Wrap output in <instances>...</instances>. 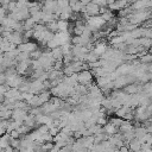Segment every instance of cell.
Returning <instances> with one entry per match:
<instances>
[{"instance_id":"ac0fdd59","label":"cell","mask_w":152,"mask_h":152,"mask_svg":"<svg viewBox=\"0 0 152 152\" xmlns=\"http://www.w3.org/2000/svg\"><path fill=\"white\" fill-rule=\"evenodd\" d=\"M12 139H20V137H21V134L17 131V129H13V131H11L10 133H7Z\"/></svg>"},{"instance_id":"7c38bea8","label":"cell","mask_w":152,"mask_h":152,"mask_svg":"<svg viewBox=\"0 0 152 152\" xmlns=\"http://www.w3.org/2000/svg\"><path fill=\"white\" fill-rule=\"evenodd\" d=\"M34 25H36V23H34V20L30 17V18H27L26 20H24V24H23V27H24V30L26 31V30H33V27H34Z\"/></svg>"},{"instance_id":"3957f363","label":"cell","mask_w":152,"mask_h":152,"mask_svg":"<svg viewBox=\"0 0 152 152\" xmlns=\"http://www.w3.org/2000/svg\"><path fill=\"white\" fill-rule=\"evenodd\" d=\"M27 116V110L25 109H13L12 110V115H11V119L14 120V121H19V122H24L25 118Z\"/></svg>"},{"instance_id":"9a60e30c","label":"cell","mask_w":152,"mask_h":152,"mask_svg":"<svg viewBox=\"0 0 152 152\" xmlns=\"http://www.w3.org/2000/svg\"><path fill=\"white\" fill-rule=\"evenodd\" d=\"M140 62L144 63V64H152V55H151V53L141 55V57H140Z\"/></svg>"},{"instance_id":"603a6c76","label":"cell","mask_w":152,"mask_h":152,"mask_svg":"<svg viewBox=\"0 0 152 152\" xmlns=\"http://www.w3.org/2000/svg\"><path fill=\"white\" fill-rule=\"evenodd\" d=\"M0 152H5V150H2V148H1V150H0Z\"/></svg>"},{"instance_id":"8992f818","label":"cell","mask_w":152,"mask_h":152,"mask_svg":"<svg viewBox=\"0 0 152 152\" xmlns=\"http://www.w3.org/2000/svg\"><path fill=\"white\" fill-rule=\"evenodd\" d=\"M133 129H134L133 124H132L131 121H126V120H124V121H122V124H121V126L119 127V132H120V133L131 132V131H133Z\"/></svg>"},{"instance_id":"5b68a950","label":"cell","mask_w":152,"mask_h":152,"mask_svg":"<svg viewBox=\"0 0 152 152\" xmlns=\"http://www.w3.org/2000/svg\"><path fill=\"white\" fill-rule=\"evenodd\" d=\"M31 65V61L28 59V61H23V62H19L18 64H17V68H15V70H17V72L18 74H20V75H23V74H27V71H28V66Z\"/></svg>"},{"instance_id":"44dd1931","label":"cell","mask_w":152,"mask_h":152,"mask_svg":"<svg viewBox=\"0 0 152 152\" xmlns=\"http://www.w3.org/2000/svg\"><path fill=\"white\" fill-rule=\"evenodd\" d=\"M48 152H59V148L55 146L53 148H51V150H50V151H48Z\"/></svg>"},{"instance_id":"277c9868","label":"cell","mask_w":152,"mask_h":152,"mask_svg":"<svg viewBox=\"0 0 152 152\" xmlns=\"http://www.w3.org/2000/svg\"><path fill=\"white\" fill-rule=\"evenodd\" d=\"M17 49L19 50V52H28V53H31L32 51H34L37 49V44H34L32 42H24V43L19 44L17 46Z\"/></svg>"},{"instance_id":"7402d4cb","label":"cell","mask_w":152,"mask_h":152,"mask_svg":"<svg viewBox=\"0 0 152 152\" xmlns=\"http://www.w3.org/2000/svg\"><path fill=\"white\" fill-rule=\"evenodd\" d=\"M2 31H4V27H2V26H1V25H0V34H1V33H2Z\"/></svg>"},{"instance_id":"e0dca14e","label":"cell","mask_w":152,"mask_h":152,"mask_svg":"<svg viewBox=\"0 0 152 152\" xmlns=\"http://www.w3.org/2000/svg\"><path fill=\"white\" fill-rule=\"evenodd\" d=\"M40 147H42V150H44L45 152H48V151H50L51 148H53L55 147V144L51 141V142H43L42 145H40Z\"/></svg>"},{"instance_id":"6da1fadb","label":"cell","mask_w":152,"mask_h":152,"mask_svg":"<svg viewBox=\"0 0 152 152\" xmlns=\"http://www.w3.org/2000/svg\"><path fill=\"white\" fill-rule=\"evenodd\" d=\"M77 83L88 87L93 83V72L89 70H82L77 74Z\"/></svg>"},{"instance_id":"4fadbf2b","label":"cell","mask_w":152,"mask_h":152,"mask_svg":"<svg viewBox=\"0 0 152 152\" xmlns=\"http://www.w3.org/2000/svg\"><path fill=\"white\" fill-rule=\"evenodd\" d=\"M57 25H58V32H64L68 31L69 28V23L68 20H57Z\"/></svg>"},{"instance_id":"7a4b0ae2","label":"cell","mask_w":152,"mask_h":152,"mask_svg":"<svg viewBox=\"0 0 152 152\" xmlns=\"http://www.w3.org/2000/svg\"><path fill=\"white\" fill-rule=\"evenodd\" d=\"M24 78L21 76H19L18 74L12 75V76H6V82L5 84L10 88H19V86L23 83Z\"/></svg>"},{"instance_id":"8fae6325","label":"cell","mask_w":152,"mask_h":152,"mask_svg":"<svg viewBox=\"0 0 152 152\" xmlns=\"http://www.w3.org/2000/svg\"><path fill=\"white\" fill-rule=\"evenodd\" d=\"M50 95H51L50 91H46V90H43L42 93L38 94V99L42 102V104H44V103H46V102L50 101Z\"/></svg>"},{"instance_id":"ba28073f","label":"cell","mask_w":152,"mask_h":152,"mask_svg":"<svg viewBox=\"0 0 152 152\" xmlns=\"http://www.w3.org/2000/svg\"><path fill=\"white\" fill-rule=\"evenodd\" d=\"M103 132H104L107 135L112 137V135H114L115 133H118V132H119V129H118V128H115V127H114L112 124L107 122V124L103 126Z\"/></svg>"},{"instance_id":"52a82bcc","label":"cell","mask_w":152,"mask_h":152,"mask_svg":"<svg viewBox=\"0 0 152 152\" xmlns=\"http://www.w3.org/2000/svg\"><path fill=\"white\" fill-rule=\"evenodd\" d=\"M127 145H128V148H129L131 152H137V151L141 150V142L138 139H135V138L133 140H131Z\"/></svg>"},{"instance_id":"5bb4252c","label":"cell","mask_w":152,"mask_h":152,"mask_svg":"<svg viewBox=\"0 0 152 152\" xmlns=\"http://www.w3.org/2000/svg\"><path fill=\"white\" fill-rule=\"evenodd\" d=\"M122 121H124V120H122L121 118H118V116H115V118H110V119H109V124H112V125H113L115 128H118V129H119V127L121 126Z\"/></svg>"},{"instance_id":"ffe728a7","label":"cell","mask_w":152,"mask_h":152,"mask_svg":"<svg viewBox=\"0 0 152 152\" xmlns=\"http://www.w3.org/2000/svg\"><path fill=\"white\" fill-rule=\"evenodd\" d=\"M8 90V87L6 84H0V95H4L5 96V93Z\"/></svg>"},{"instance_id":"2e32d148","label":"cell","mask_w":152,"mask_h":152,"mask_svg":"<svg viewBox=\"0 0 152 152\" xmlns=\"http://www.w3.org/2000/svg\"><path fill=\"white\" fill-rule=\"evenodd\" d=\"M42 55H43V50H40V49L37 48L34 51H32V52L30 53V57L33 58V59H39Z\"/></svg>"},{"instance_id":"9c48e42d","label":"cell","mask_w":152,"mask_h":152,"mask_svg":"<svg viewBox=\"0 0 152 152\" xmlns=\"http://www.w3.org/2000/svg\"><path fill=\"white\" fill-rule=\"evenodd\" d=\"M10 144H11V137L7 133H5L4 135L0 137V148L5 150L6 147L10 146Z\"/></svg>"},{"instance_id":"d6986e66","label":"cell","mask_w":152,"mask_h":152,"mask_svg":"<svg viewBox=\"0 0 152 152\" xmlns=\"http://www.w3.org/2000/svg\"><path fill=\"white\" fill-rule=\"evenodd\" d=\"M107 122H108V121H107V119H106V116H104V115H103V116H99V118H97V120H96V124H97V125H100V126H102V127H103Z\"/></svg>"},{"instance_id":"30bf717a","label":"cell","mask_w":152,"mask_h":152,"mask_svg":"<svg viewBox=\"0 0 152 152\" xmlns=\"http://www.w3.org/2000/svg\"><path fill=\"white\" fill-rule=\"evenodd\" d=\"M51 56H52V58L55 59V61H62L63 59V52H62V49H61V46H58V48H56V49H52L51 51Z\"/></svg>"}]
</instances>
